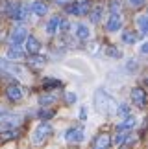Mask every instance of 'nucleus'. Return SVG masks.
<instances>
[{"label": "nucleus", "instance_id": "f257e3e1", "mask_svg": "<svg viewBox=\"0 0 148 149\" xmlns=\"http://www.w3.org/2000/svg\"><path fill=\"white\" fill-rule=\"evenodd\" d=\"M94 107H96V111L102 112V114H115L117 112L115 100H113L106 90H102V88H98L94 92Z\"/></svg>", "mask_w": 148, "mask_h": 149}, {"label": "nucleus", "instance_id": "f03ea898", "mask_svg": "<svg viewBox=\"0 0 148 149\" xmlns=\"http://www.w3.org/2000/svg\"><path fill=\"white\" fill-rule=\"evenodd\" d=\"M54 133V129H52V125L47 123V122H43V123H39L35 131L32 133V144L33 146H43L44 142H47L50 136H52Z\"/></svg>", "mask_w": 148, "mask_h": 149}, {"label": "nucleus", "instance_id": "7ed1b4c3", "mask_svg": "<svg viewBox=\"0 0 148 149\" xmlns=\"http://www.w3.org/2000/svg\"><path fill=\"white\" fill-rule=\"evenodd\" d=\"M22 123V116L19 112H2L0 114V129H15Z\"/></svg>", "mask_w": 148, "mask_h": 149}, {"label": "nucleus", "instance_id": "20e7f679", "mask_svg": "<svg viewBox=\"0 0 148 149\" xmlns=\"http://www.w3.org/2000/svg\"><path fill=\"white\" fill-rule=\"evenodd\" d=\"M65 140L70 142V144H80V142H83L85 140V131H83V127H70V129H67Z\"/></svg>", "mask_w": 148, "mask_h": 149}, {"label": "nucleus", "instance_id": "39448f33", "mask_svg": "<svg viewBox=\"0 0 148 149\" xmlns=\"http://www.w3.org/2000/svg\"><path fill=\"white\" fill-rule=\"evenodd\" d=\"M65 9H67V13H69V15H76V17H80V15H87V13H89L91 4L87 2V0H82L80 4H69Z\"/></svg>", "mask_w": 148, "mask_h": 149}, {"label": "nucleus", "instance_id": "423d86ee", "mask_svg": "<svg viewBox=\"0 0 148 149\" xmlns=\"http://www.w3.org/2000/svg\"><path fill=\"white\" fill-rule=\"evenodd\" d=\"M26 35H28L26 28H24V26H17L15 30L11 31V35H9V42H11V46H19L22 41H26Z\"/></svg>", "mask_w": 148, "mask_h": 149}, {"label": "nucleus", "instance_id": "0eeeda50", "mask_svg": "<svg viewBox=\"0 0 148 149\" xmlns=\"http://www.w3.org/2000/svg\"><path fill=\"white\" fill-rule=\"evenodd\" d=\"M121 26H122L121 15H118V13H111L109 19H107V22H106V30L107 31H118V30H121Z\"/></svg>", "mask_w": 148, "mask_h": 149}, {"label": "nucleus", "instance_id": "6e6552de", "mask_svg": "<svg viewBox=\"0 0 148 149\" xmlns=\"http://www.w3.org/2000/svg\"><path fill=\"white\" fill-rule=\"evenodd\" d=\"M6 96H8V100L11 101H20L22 96H24V92H22V88L19 87V85H9L8 88H6Z\"/></svg>", "mask_w": 148, "mask_h": 149}, {"label": "nucleus", "instance_id": "1a4fd4ad", "mask_svg": "<svg viewBox=\"0 0 148 149\" xmlns=\"http://www.w3.org/2000/svg\"><path fill=\"white\" fill-rule=\"evenodd\" d=\"M132 100H133V103H135L137 107L143 109L144 103H146V92H144L141 87H135V88L132 90Z\"/></svg>", "mask_w": 148, "mask_h": 149}, {"label": "nucleus", "instance_id": "9d476101", "mask_svg": "<svg viewBox=\"0 0 148 149\" xmlns=\"http://www.w3.org/2000/svg\"><path fill=\"white\" fill-rule=\"evenodd\" d=\"M109 146H111L109 134H98L93 142V149H109Z\"/></svg>", "mask_w": 148, "mask_h": 149}, {"label": "nucleus", "instance_id": "9b49d317", "mask_svg": "<svg viewBox=\"0 0 148 149\" xmlns=\"http://www.w3.org/2000/svg\"><path fill=\"white\" fill-rule=\"evenodd\" d=\"M26 50H28L30 55L39 54V50H41V42H39L35 37H26Z\"/></svg>", "mask_w": 148, "mask_h": 149}, {"label": "nucleus", "instance_id": "f8f14e48", "mask_svg": "<svg viewBox=\"0 0 148 149\" xmlns=\"http://www.w3.org/2000/svg\"><path fill=\"white\" fill-rule=\"evenodd\" d=\"M59 26H61V19L59 17H52V19L48 20V24H47V33L48 35H54Z\"/></svg>", "mask_w": 148, "mask_h": 149}, {"label": "nucleus", "instance_id": "ddd939ff", "mask_svg": "<svg viewBox=\"0 0 148 149\" xmlns=\"http://www.w3.org/2000/svg\"><path fill=\"white\" fill-rule=\"evenodd\" d=\"M44 63H47L44 55H39V54H33V55H30V59H28V65H30V66H35V68L44 66Z\"/></svg>", "mask_w": 148, "mask_h": 149}, {"label": "nucleus", "instance_id": "4468645a", "mask_svg": "<svg viewBox=\"0 0 148 149\" xmlns=\"http://www.w3.org/2000/svg\"><path fill=\"white\" fill-rule=\"evenodd\" d=\"M76 37L80 39V41H85V39H89V37H91V30H89V26H85V24H78V26H76Z\"/></svg>", "mask_w": 148, "mask_h": 149}, {"label": "nucleus", "instance_id": "2eb2a0df", "mask_svg": "<svg viewBox=\"0 0 148 149\" xmlns=\"http://www.w3.org/2000/svg\"><path fill=\"white\" fill-rule=\"evenodd\" d=\"M135 123H137V120L133 116H126V120H124L121 125H117V131H130V129L135 127Z\"/></svg>", "mask_w": 148, "mask_h": 149}, {"label": "nucleus", "instance_id": "dca6fc26", "mask_svg": "<svg viewBox=\"0 0 148 149\" xmlns=\"http://www.w3.org/2000/svg\"><path fill=\"white\" fill-rule=\"evenodd\" d=\"M22 57H24V52H22L20 46H11V48L8 50V59L19 61V59H22Z\"/></svg>", "mask_w": 148, "mask_h": 149}, {"label": "nucleus", "instance_id": "f3484780", "mask_svg": "<svg viewBox=\"0 0 148 149\" xmlns=\"http://www.w3.org/2000/svg\"><path fill=\"white\" fill-rule=\"evenodd\" d=\"M19 134H20V133H19V131H15V129H6V131H2V133H0V142L15 140Z\"/></svg>", "mask_w": 148, "mask_h": 149}, {"label": "nucleus", "instance_id": "a211bd4d", "mask_svg": "<svg viewBox=\"0 0 148 149\" xmlns=\"http://www.w3.org/2000/svg\"><path fill=\"white\" fill-rule=\"evenodd\" d=\"M130 138H132V136H130V133H128V131H117V136H115V144H117V146L128 144V142H132Z\"/></svg>", "mask_w": 148, "mask_h": 149}, {"label": "nucleus", "instance_id": "6ab92c4d", "mask_svg": "<svg viewBox=\"0 0 148 149\" xmlns=\"http://www.w3.org/2000/svg\"><path fill=\"white\" fill-rule=\"evenodd\" d=\"M32 11H33L35 15L43 17V15H47L48 8H47V4H43V2H33V4H32Z\"/></svg>", "mask_w": 148, "mask_h": 149}, {"label": "nucleus", "instance_id": "aec40b11", "mask_svg": "<svg viewBox=\"0 0 148 149\" xmlns=\"http://www.w3.org/2000/svg\"><path fill=\"white\" fill-rule=\"evenodd\" d=\"M122 41L126 42V44H135V42H137V33L132 31V30L124 31V33H122Z\"/></svg>", "mask_w": 148, "mask_h": 149}, {"label": "nucleus", "instance_id": "412c9836", "mask_svg": "<svg viewBox=\"0 0 148 149\" xmlns=\"http://www.w3.org/2000/svg\"><path fill=\"white\" fill-rule=\"evenodd\" d=\"M137 26H139V30H141L143 35L148 31V17L146 15H139L137 17Z\"/></svg>", "mask_w": 148, "mask_h": 149}, {"label": "nucleus", "instance_id": "4be33fe9", "mask_svg": "<svg viewBox=\"0 0 148 149\" xmlns=\"http://www.w3.org/2000/svg\"><path fill=\"white\" fill-rule=\"evenodd\" d=\"M56 101V96H52V94H43L41 98H39V103H41V105H52V103Z\"/></svg>", "mask_w": 148, "mask_h": 149}, {"label": "nucleus", "instance_id": "5701e85b", "mask_svg": "<svg viewBox=\"0 0 148 149\" xmlns=\"http://www.w3.org/2000/svg\"><path fill=\"white\" fill-rule=\"evenodd\" d=\"M19 8H20V4H13V2H11V4H8V15L9 17H13V19H15V17H17V13H19Z\"/></svg>", "mask_w": 148, "mask_h": 149}, {"label": "nucleus", "instance_id": "b1692460", "mask_svg": "<svg viewBox=\"0 0 148 149\" xmlns=\"http://www.w3.org/2000/svg\"><path fill=\"white\" fill-rule=\"evenodd\" d=\"M115 114H121V116H130V107L126 103H121V105H117V112Z\"/></svg>", "mask_w": 148, "mask_h": 149}, {"label": "nucleus", "instance_id": "393cba45", "mask_svg": "<svg viewBox=\"0 0 148 149\" xmlns=\"http://www.w3.org/2000/svg\"><path fill=\"white\" fill-rule=\"evenodd\" d=\"M106 54L109 55V57H115V59H118V57H122V52H121V50H117L115 46H107Z\"/></svg>", "mask_w": 148, "mask_h": 149}, {"label": "nucleus", "instance_id": "a878e982", "mask_svg": "<svg viewBox=\"0 0 148 149\" xmlns=\"http://www.w3.org/2000/svg\"><path fill=\"white\" fill-rule=\"evenodd\" d=\"M26 17H28V6H20V8H19V13H17L15 19L17 20H24Z\"/></svg>", "mask_w": 148, "mask_h": 149}, {"label": "nucleus", "instance_id": "bb28decb", "mask_svg": "<svg viewBox=\"0 0 148 149\" xmlns=\"http://www.w3.org/2000/svg\"><path fill=\"white\" fill-rule=\"evenodd\" d=\"M44 87H47V88L61 87V81H58V79H52V77H47V79H44Z\"/></svg>", "mask_w": 148, "mask_h": 149}, {"label": "nucleus", "instance_id": "cd10ccee", "mask_svg": "<svg viewBox=\"0 0 148 149\" xmlns=\"http://www.w3.org/2000/svg\"><path fill=\"white\" fill-rule=\"evenodd\" d=\"M52 116H54V111H48V109L39 111V118H41V120H50Z\"/></svg>", "mask_w": 148, "mask_h": 149}, {"label": "nucleus", "instance_id": "c85d7f7f", "mask_svg": "<svg viewBox=\"0 0 148 149\" xmlns=\"http://www.w3.org/2000/svg\"><path fill=\"white\" fill-rule=\"evenodd\" d=\"M100 17H102V8H96L93 13H91V20H93V22H100Z\"/></svg>", "mask_w": 148, "mask_h": 149}, {"label": "nucleus", "instance_id": "c756f323", "mask_svg": "<svg viewBox=\"0 0 148 149\" xmlns=\"http://www.w3.org/2000/svg\"><path fill=\"white\" fill-rule=\"evenodd\" d=\"M118 9H121V0H111L109 2V11L111 13H117Z\"/></svg>", "mask_w": 148, "mask_h": 149}, {"label": "nucleus", "instance_id": "7c9ffc66", "mask_svg": "<svg viewBox=\"0 0 148 149\" xmlns=\"http://www.w3.org/2000/svg\"><path fill=\"white\" fill-rule=\"evenodd\" d=\"M65 101L69 103V105H72V103L78 101V96L74 94V92H67V94H65Z\"/></svg>", "mask_w": 148, "mask_h": 149}, {"label": "nucleus", "instance_id": "2f4dec72", "mask_svg": "<svg viewBox=\"0 0 148 149\" xmlns=\"http://www.w3.org/2000/svg\"><path fill=\"white\" fill-rule=\"evenodd\" d=\"M130 4H132L133 8H141V6L144 4V0H130Z\"/></svg>", "mask_w": 148, "mask_h": 149}, {"label": "nucleus", "instance_id": "473e14b6", "mask_svg": "<svg viewBox=\"0 0 148 149\" xmlns=\"http://www.w3.org/2000/svg\"><path fill=\"white\" fill-rule=\"evenodd\" d=\"M128 68H133V70H135V68H137V63H135V61H130L128 63Z\"/></svg>", "mask_w": 148, "mask_h": 149}, {"label": "nucleus", "instance_id": "72a5a7b5", "mask_svg": "<svg viewBox=\"0 0 148 149\" xmlns=\"http://www.w3.org/2000/svg\"><path fill=\"white\" fill-rule=\"evenodd\" d=\"M80 118H82V120L87 118V114H85V109H82V111H80Z\"/></svg>", "mask_w": 148, "mask_h": 149}, {"label": "nucleus", "instance_id": "f704fd0d", "mask_svg": "<svg viewBox=\"0 0 148 149\" xmlns=\"http://www.w3.org/2000/svg\"><path fill=\"white\" fill-rule=\"evenodd\" d=\"M148 52V44H143V46H141V54H146Z\"/></svg>", "mask_w": 148, "mask_h": 149}]
</instances>
